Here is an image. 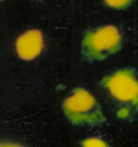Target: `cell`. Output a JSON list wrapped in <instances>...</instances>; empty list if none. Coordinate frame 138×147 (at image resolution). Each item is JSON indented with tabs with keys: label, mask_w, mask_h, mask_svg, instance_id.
<instances>
[{
	"label": "cell",
	"mask_w": 138,
	"mask_h": 147,
	"mask_svg": "<svg viewBox=\"0 0 138 147\" xmlns=\"http://www.w3.org/2000/svg\"><path fill=\"white\" fill-rule=\"evenodd\" d=\"M64 111L75 125H99L105 121L101 108L87 90L77 88L72 96L65 100Z\"/></svg>",
	"instance_id": "cell-1"
},
{
	"label": "cell",
	"mask_w": 138,
	"mask_h": 147,
	"mask_svg": "<svg viewBox=\"0 0 138 147\" xmlns=\"http://www.w3.org/2000/svg\"><path fill=\"white\" fill-rule=\"evenodd\" d=\"M108 5H110V7H116V8H123V7H125L126 6L128 5L130 3V1H127V0H119V1H106Z\"/></svg>",
	"instance_id": "cell-6"
},
{
	"label": "cell",
	"mask_w": 138,
	"mask_h": 147,
	"mask_svg": "<svg viewBox=\"0 0 138 147\" xmlns=\"http://www.w3.org/2000/svg\"><path fill=\"white\" fill-rule=\"evenodd\" d=\"M111 94L120 101H137V83L133 72L124 70L115 73L106 81Z\"/></svg>",
	"instance_id": "cell-3"
},
{
	"label": "cell",
	"mask_w": 138,
	"mask_h": 147,
	"mask_svg": "<svg viewBox=\"0 0 138 147\" xmlns=\"http://www.w3.org/2000/svg\"><path fill=\"white\" fill-rule=\"evenodd\" d=\"M0 147H22L13 144H0Z\"/></svg>",
	"instance_id": "cell-7"
},
{
	"label": "cell",
	"mask_w": 138,
	"mask_h": 147,
	"mask_svg": "<svg viewBox=\"0 0 138 147\" xmlns=\"http://www.w3.org/2000/svg\"><path fill=\"white\" fill-rule=\"evenodd\" d=\"M120 45L121 37L117 29L105 26L86 34L82 43L83 53L90 60H102L117 51Z\"/></svg>",
	"instance_id": "cell-2"
},
{
	"label": "cell",
	"mask_w": 138,
	"mask_h": 147,
	"mask_svg": "<svg viewBox=\"0 0 138 147\" xmlns=\"http://www.w3.org/2000/svg\"><path fill=\"white\" fill-rule=\"evenodd\" d=\"M82 144L84 147H108L105 142L96 138L86 139L82 142Z\"/></svg>",
	"instance_id": "cell-5"
},
{
	"label": "cell",
	"mask_w": 138,
	"mask_h": 147,
	"mask_svg": "<svg viewBox=\"0 0 138 147\" xmlns=\"http://www.w3.org/2000/svg\"><path fill=\"white\" fill-rule=\"evenodd\" d=\"M19 56L23 60H30L40 55L43 47V37L37 30H31L21 34L16 44Z\"/></svg>",
	"instance_id": "cell-4"
}]
</instances>
